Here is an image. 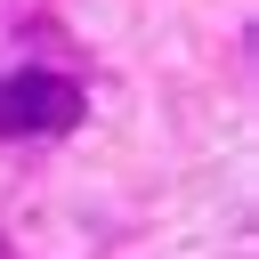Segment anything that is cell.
Returning a JSON list of instances; mask_svg holds the SVG:
<instances>
[{
    "mask_svg": "<svg viewBox=\"0 0 259 259\" xmlns=\"http://www.w3.org/2000/svg\"><path fill=\"white\" fill-rule=\"evenodd\" d=\"M81 81L57 65H16L0 81V138H65L81 121Z\"/></svg>",
    "mask_w": 259,
    "mask_h": 259,
    "instance_id": "obj_1",
    "label": "cell"
}]
</instances>
